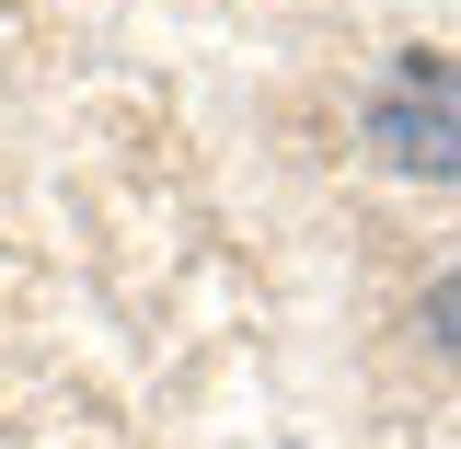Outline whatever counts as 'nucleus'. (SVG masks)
I'll use <instances>...</instances> for the list:
<instances>
[{
    "instance_id": "f257e3e1",
    "label": "nucleus",
    "mask_w": 461,
    "mask_h": 449,
    "mask_svg": "<svg viewBox=\"0 0 461 449\" xmlns=\"http://www.w3.org/2000/svg\"><path fill=\"white\" fill-rule=\"evenodd\" d=\"M357 139H369L381 173H403V184H461V58L403 47L393 69H381L369 115H357Z\"/></svg>"
}]
</instances>
